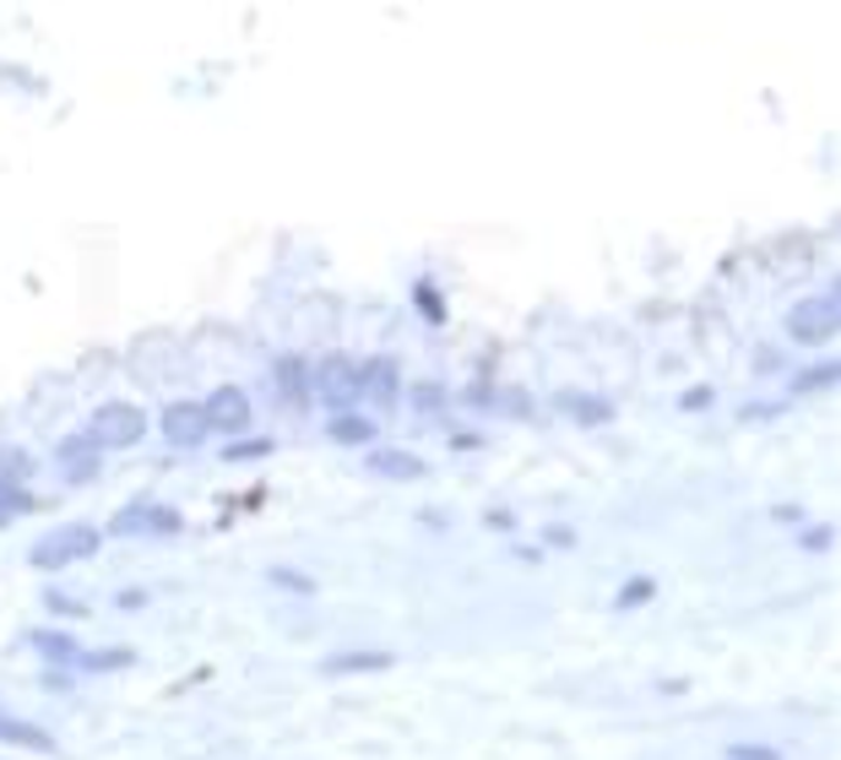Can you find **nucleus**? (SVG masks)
Returning <instances> with one entry per match:
<instances>
[{
	"mask_svg": "<svg viewBox=\"0 0 841 760\" xmlns=\"http://www.w3.org/2000/svg\"><path fill=\"white\" fill-rule=\"evenodd\" d=\"M788 332L799 342H825L837 338V294L825 299H803V304H793V315H788Z\"/></svg>",
	"mask_w": 841,
	"mask_h": 760,
	"instance_id": "f03ea898",
	"label": "nucleus"
},
{
	"mask_svg": "<svg viewBox=\"0 0 841 760\" xmlns=\"http://www.w3.org/2000/svg\"><path fill=\"white\" fill-rule=\"evenodd\" d=\"M332 674H353V669H391V657H332Z\"/></svg>",
	"mask_w": 841,
	"mask_h": 760,
	"instance_id": "f8f14e48",
	"label": "nucleus"
},
{
	"mask_svg": "<svg viewBox=\"0 0 841 760\" xmlns=\"http://www.w3.org/2000/svg\"><path fill=\"white\" fill-rule=\"evenodd\" d=\"M0 739L28 744V750H49V733H39V728H28V722H17V718H0Z\"/></svg>",
	"mask_w": 841,
	"mask_h": 760,
	"instance_id": "1a4fd4ad",
	"label": "nucleus"
},
{
	"mask_svg": "<svg viewBox=\"0 0 841 760\" xmlns=\"http://www.w3.org/2000/svg\"><path fill=\"white\" fill-rule=\"evenodd\" d=\"M370 472H380V478H423V462L408 457V451H375Z\"/></svg>",
	"mask_w": 841,
	"mask_h": 760,
	"instance_id": "0eeeda50",
	"label": "nucleus"
},
{
	"mask_svg": "<svg viewBox=\"0 0 841 760\" xmlns=\"http://www.w3.org/2000/svg\"><path fill=\"white\" fill-rule=\"evenodd\" d=\"M261 451H272V440H245V446H234L228 457H261Z\"/></svg>",
	"mask_w": 841,
	"mask_h": 760,
	"instance_id": "ddd939ff",
	"label": "nucleus"
},
{
	"mask_svg": "<svg viewBox=\"0 0 841 760\" xmlns=\"http://www.w3.org/2000/svg\"><path fill=\"white\" fill-rule=\"evenodd\" d=\"M147 435V413L136 408V402H104V408H92V419H87V440L92 446H136Z\"/></svg>",
	"mask_w": 841,
	"mask_h": 760,
	"instance_id": "f257e3e1",
	"label": "nucleus"
},
{
	"mask_svg": "<svg viewBox=\"0 0 841 760\" xmlns=\"http://www.w3.org/2000/svg\"><path fill=\"white\" fill-rule=\"evenodd\" d=\"M164 435L174 440V446H196L202 435H207V413H202V402H174L164 413Z\"/></svg>",
	"mask_w": 841,
	"mask_h": 760,
	"instance_id": "39448f33",
	"label": "nucleus"
},
{
	"mask_svg": "<svg viewBox=\"0 0 841 760\" xmlns=\"http://www.w3.org/2000/svg\"><path fill=\"white\" fill-rule=\"evenodd\" d=\"M92 549H98V533H92V527H60L49 544L33 549V565H49V571H55V565H71V559H82V554H92Z\"/></svg>",
	"mask_w": 841,
	"mask_h": 760,
	"instance_id": "20e7f679",
	"label": "nucleus"
},
{
	"mask_svg": "<svg viewBox=\"0 0 841 760\" xmlns=\"http://www.w3.org/2000/svg\"><path fill=\"white\" fill-rule=\"evenodd\" d=\"M147 522H153V527H179V516H174V510H153V516H147ZM130 527H141V516H136V510H126V516H120V533H130Z\"/></svg>",
	"mask_w": 841,
	"mask_h": 760,
	"instance_id": "9b49d317",
	"label": "nucleus"
},
{
	"mask_svg": "<svg viewBox=\"0 0 841 760\" xmlns=\"http://www.w3.org/2000/svg\"><path fill=\"white\" fill-rule=\"evenodd\" d=\"M359 386H364V370H353L348 359H332V364L321 370V391H326L332 402H353Z\"/></svg>",
	"mask_w": 841,
	"mask_h": 760,
	"instance_id": "423d86ee",
	"label": "nucleus"
},
{
	"mask_svg": "<svg viewBox=\"0 0 841 760\" xmlns=\"http://www.w3.org/2000/svg\"><path fill=\"white\" fill-rule=\"evenodd\" d=\"M87 451H92V440H66V446H60V462H66V472H71V478H87V472H92V467H98V457H87Z\"/></svg>",
	"mask_w": 841,
	"mask_h": 760,
	"instance_id": "6e6552de",
	"label": "nucleus"
},
{
	"mask_svg": "<svg viewBox=\"0 0 841 760\" xmlns=\"http://www.w3.org/2000/svg\"><path fill=\"white\" fill-rule=\"evenodd\" d=\"M202 413H207V429L239 435V429H251V397H245L239 386H217L207 402H202Z\"/></svg>",
	"mask_w": 841,
	"mask_h": 760,
	"instance_id": "7ed1b4c3",
	"label": "nucleus"
},
{
	"mask_svg": "<svg viewBox=\"0 0 841 760\" xmlns=\"http://www.w3.org/2000/svg\"><path fill=\"white\" fill-rule=\"evenodd\" d=\"M375 435V423L370 419H336L332 423V440H342V446H364Z\"/></svg>",
	"mask_w": 841,
	"mask_h": 760,
	"instance_id": "9d476101",
	"label": "nucleus"
}]
</instances>
